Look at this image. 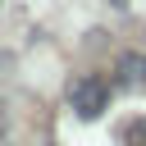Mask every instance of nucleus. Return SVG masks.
Segmentation results:
<instances>
[{"label":"nucleus","instance_id":"nucleus-1","mask_svg":"<svg viewBox=\"0 0 146 146\" xmlns=\"http://www.w3.org/2000/svg\"><path fill=\"white\" fill-rule=\"evenodd\" d=\"M68 105L78 110V119H96V114L110 105V82H105L100 73H87V78H78V82L68 87Z\"/></svg>","mask_w":146,"mask_h":146},{"label":"nucleus","instance_id":"nucleus-2","mask_svg":"<svg viewBox=\"0 0 146 146\" xmlns=\"http://www.w3.org/2000/svg\"><path fill=\"white\" fill-rule=\"evenodd\" d=\"M119 82L132 87V91H141L146 87V55H123L119 59Z\"/></svg>","mask_w":146,"mask_h":146},{"label":"nucleus","instance_id":"nucleus-3","mask_svg":"<svg viewBox=\"0 0 146 146\" xmlns=\"http://www.w3.org/2000/svg\"><path fill=\"white\" fill-rule=\"evenodd\" d=\"M123 137H128V141H132V137H137V141H141V146H146V123H128V128H123Z\"/></svg>","mask_w":146,"mask_h":146}]
</instances>
